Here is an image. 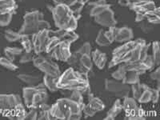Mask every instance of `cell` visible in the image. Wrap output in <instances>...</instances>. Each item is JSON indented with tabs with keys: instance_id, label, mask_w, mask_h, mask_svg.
<instances>
[{
	"instance_id": "cell-1",
	"label": "cell",
	"mask_w": 160,
	"mask_h": 120,
	"mask_svg": "<svg viewBox=\"0 0 160 120\" xmlns=\"http://www.w3.org/2000/svg\"><path fill=\"white\" fill-rule=\"evenodd\" d=\"M57 88L58 91H79L83 95L91 92L88 75L80 73L71 67L61 73L58 78Z\"/></svg>"
},
{
	"instance_id": "cell-2",
	"label": "cell",
	"mask_w": 160,
	"mask_h": 120,
	"mask_svg": "<svg viewBox=\"0 0 160 120\" xmlns=\"http://www.w3.org/2000/svg\"><path fill=\"white\" fill-rule=\"evenodd\" d=\"M146 41L142 38H137L124 42L122 45L114 49L112 58L108 64V68L111 69L115 66L128 62H134L140 58L142 48L146 45Z\"/></svg>"
},
{
	"instance_id": "cell-3",
	"label": "cell",
	"mask_w": 160,
	"mask_h": 120,
	"mask_svg": "<svg viewBox=\"0 0 160 120\" xmlns=\"http://www.w3.org/2000/svg\"><path fill=\"white\" fill-rule=\"evenodd\" d=\"M83 107L70 96H64L51 105V116L53 119L78 120L82 117Z\"/></svg>"
},
{
	"instance_id": "cell-4",
	"label": "cell",
	"mask_w": 160,
	"mask_h": 120,
	"mask_svg": "<svg viewBox=\"0 0 160 120\" xmlns=\"http://www.w3.org/2000/svg\"><path fill=\"white\" fill-rule=\"evenodd\" d=\"M0 114L11 119H25L27 111L22 98L16 94H1Z\"/></svg>"
},
{
	"instance_id": "cell-5",
	"label": "cell",
	"mask_w": 160,
	"mask_h": 120,
	"mask_svg": "<svg viewBox=\"0 0 160 120\" xmlns=\"http://www.w3.org/2000/svg\"><path fill=\"white\" fill-rule=\"evenodd\" d=\"M52 15L53 19L58 29L75 31L78 28V20L71 8L67 4L60 3L48 6Z\"/></svg>"
},
{
	"instance_id": "cell-6",
	"label": "cell",
	"mask_w": 160,
	"mask_h": 120,
	"mask_svg": "<svg viewBox=\"0 0 160 120\" xmlns=\"http://www.w3.org/2000/svg\"><path fill=\"white\" fill-rule=\"evenodd\" d=\"M89 14L96 23L104 28H111L117 24L115 13L107 0H96L88 4Z\"/></svg>"
},
{
	"instance_id": "cell-7",
	"label": "cell",
	"mask_w": 160,
	"mask_h": 120,
	"mask_svg": "<svg viewBox=\"0 0 160 120\" xmlns=\"http://www.w3.org/2000/svg\"><path fill=\"white\" fill-rule=\"evenodd\" d=\"M91 51L92 48L91 43L85 42L78 50L71 52V56L66 62L80 73L88 75L92 71L94 65L91 56Z\"/></svg>"
},
{
	"instance_id": "cell-8",
	"label": "cell",
	"mask_w": 160,
	"mask_h": 120,
	"mask_svg": "<svg viewBox=\"0 0 160 120\" xmlns=\"http://www.w3.org/2000/svg\"><path fill=\"white\" fill-rule=\"evenodd\" d=\"M48 90L42 82L36 86H27L22 88V101L28 109H38L43 104L48 103Z\"/></svg>"
},
{
	"instance_id": "cell-9",
	"label": "cell",
	"mask_w": 160,
	"mask_h": 120,
	"mask_svg": "<svg viewBox=\"0 0 160 120\" xmlns=\"http://www.w3.org/2000/svg\"><path fill=\"white\" fill-rule=\"evenodd\" d=\"M45 29H51V24L44 19L43 13L40 11H32L24 15L23 23L18 33L30 36Z\"/></svg>"
},
{
	"instance_id": "cell-10",
	"label": "cell",
	"mask_w": 160,
	"mask_h": 120,
	"mask_svg": "<svg viewBox=\"0 0 160 120\" xmlns=\"http://www.w3.org/2000/svg\"><path fill=\"white\" fill-rule=\"evenodd\" d=\"M71 45L68 41H63L51 36L45 51V55L55 61L67 62L71 55Z\"/></svg>"
},
{
	"instance_id": "cell-11",
	"label": "cell",
	"mask_w": 160,
	"mask_h": 120,
	"mask_svg": "<svg viewBox=\"0 0 160 120\" xmlns=\"http://www.w3.org/2000/svg\"><path fill=\"white\" fill-rule=\"evenodd\" d=\"M131 92L138 103H148L151 102L158 103V102L159 89H153L149 86L141 83V82L131 85Z\"/></svg>"
},
{
	"instance_id": "cell-12",
	"label": "cell",
	"mask_w": 160,
	"mask_h": 120,
	"mask_svg": "<svg viewBox=\"0 0 160 120\" xmlns=\"http://www.w3.org/2000/svg\"><path fill=\"white\" fill-rule=\"evenodd\" d=\"M32 62L37 69L39 70L43 75L58 78L62 73L60 71L59 66L55 60L49 58L46 55H35Z\"/></svg>"
},
{
	"instance_id": "cell-13",
	"label": "cell",
	"mask_w": 160,
	"mask_h": 120,
	"mask_svg": "<svg viewBox=\"0 0 160 120\" xmlns=\"http://www.w3.org/2000/svg\"><path fill=\"white\" fill-rule=\"evenodd\" d=\"M122 110L125 112V119L142 120L146 118V112L138 105V102L133 97L123 98L122 102Z\"/></svg>"
},
{
	"instance_id": "cell-14",
	"label": "cell",
	"mask_w": 160,
	"mask_h": 120,
	"mask_svg": "<svg viewBox=\"0 0 160 120\" xmlns=\"http://www.w3.org/2000/svg\"><path fill=\"white\" fill-rule=\"evenodd\" d=\"M105 90L118 98H123L129 96L131 93V86L115 78H106L104 82Z\"/></svg>"
},
{
	"instance_id": "cell-15",
	"label": "cell",
	"mask_w": 160,
	"mask_h": 120,
	"mask_svg": "<svg viewBox=\"0 0 160 120\" xmlns=\"http://www.w3.org/2000/svg\"><path fill=\"white\" fill-rule=\"evenodd\" d=\"M135 13V22H140L145 20V17L157 8L155 2L152 0L140 1V2H131L129 8Z\"/></svg>"
},
{
	"instance_id": "cell-16",
	"label": "cell",
	"mask_w": 160,
	"mask_h": 120,
	"mask_svg": "<svg viewBox=\"0 0 160 120\" xmlns=\"http://www.w3.org/2000/svg\"><path fill=\"white\" fill-rule=\"evenodd\" d=\"M88 104H84L82 108V115L86 118L95 116V114L105 109V104L98 97H95L92 93L88 94Z\"/></svg>"
},
{
	"instance_id": "cell-17",
	"label": "cell",
	"mask_w": 160,
	"mask_h": 120,
	"mask_svg": "<svg viewBox=\"0 0 160 120\" xmlns=\"http://www.w3.org/2000/svg\"><path fill=\"white\" fill-rule=\"evenodd\" d=\"M51 29L42 30L34 34L31 38V42L33 45V51L35 55H40L45 52L47 46L49 42L51 35H50Z\"/></svg>"
},
{
	"instance_id": "cell-18",
	"label": "cell",
	"mask_w": 160,
	"mask_h": 120,
	"mask_svg": "<svg viewBox=\"0 0 160 120\" xmlns=\"http://www.w3.org/2000/svg\"><path fill=\"white\" fill-rule=\"evenodd\" d=\"M114 42L124 43L133 39L134 34L133 31L130 28H117L116 26L111 27L108 29Z\"/></svg>"
},
{
	"instance_id": "cell-19",
	"label": "cell",
	"mask_w": 160,
	"mask_h": 120,
	"mask_svg": "<svg viewBox=\"0 0 160 120\" xmlns=\"http://www.w3.org/2000/svg\"><path fill=\"white\" fill-rule=\"evenodd\" d=\"M51 36L56 37L57 38L63 41H68L72 44L78 39V35L75 32V31H68V30L58 29L56 31H50Z\"/></svg>"
},
{
	"instance_id": "cell-20",
	"label": "cell",
	"mask_w": 160,
	"mask_h": 120,
	"mask_svg": "<svg viewBox=\"0 0 160 120\" xmlns=\"http://www.w3.org/2000/svg\"><path fill=\"white\" fill-rule=\"evenodd\" d=\"M17 78L20 81L24 82L28 87H33V86H36L42 82L43 75H40V74H35V73H33V74L22 73V74H18L17 75Z\"/></svg>"
},
{
	"instance_id": "cell-21",
	"label": "cell",
	"mask_w": 160,
	"mask_h": 120,
	"mask_svg": "<svg viewBox=\"0 0 160 120\" xmlns=\"http://www.w3.org/2000/svg\"><path fill=\"white\" fill-rule=\"evenodd\" d=\"M91 56L93 64H95L98 69L102 70L105 68L106 64L108 62V56L106 55V53L102 52L100 50L96 49L95 51H91Z\"/></svg>"
},
{
	"instance_id": "cell-22",
	"label": "cell",
	"mask_w": 160,
	"mask_h": 120,
	"mask_svg": "<svg viewBox=\"0 0 160 120\" xmlns=\"http://www.w3.org/2000/svg\"><path fill=\"white\" fill-rule=\"evenodd\" d=\"M17 8L16 0H0V15H15Z\"/></svg>"
},
{
	"instance_id": "cell-23",
	"label": "cell",
	"mask_w": 160,
	"mask_h": 120,
	"mask_svg": "<svg viewBox=\"0 0 160 120\" xmlns=\"http://www.w3.org/2000/svg\"><path fill=\"white\" fill-rule=\"evenodd\" d=\"M122 111H123L122 102H121L120 98H117L115 102L113 103L111 109L107 112L104 120H114L120 113H122Z\"/></svg>"
},
{
	"instance_id": "cell-24",
	"label": "cell",
	"mask_w": 160,
	"mask_h": 120,
	"mask_svg": "<svg viewBox=\"0 0 160 120\" xmlns=\"http://www.w3.org/2000/svg\"><path fill=\"white\" fill-rule=\"evenodd\" d=\"M57 82H58V78H54V77L43 75L42 82L45 85L46 88L51 92L53 93L58 91V88H57Z\"/></svg>"
},
{
	"instance_id": "cell-25",
	"label": "cell",
	"mask_w": 160,
	"mask_h": 120,
	"mask_svg": "<svg viewBox=\"0 0 160 120\" xmlns=\"http://www.w3.org/2000/svg\"><path fill=\"white\" fill-rule=\"evenodd\" d=\"M51 106L48 103L43 104L38 109V119L39 120H50L53 119L51 113Z\"/></svg>"
},
{
	"instance_id": "cell-26",
	"label": "cell",
	"mask_w": 160,
	"mask_h": 120,
	"mask_svg": "<svg viewBox=\"0 0 160 120\" xmlns=\"http://www.w3.org/2000/svg\"><path fill=\"white\" fill-rule=\"evenodd\" d=\"M22 48H6L4 49V55L6 58H9L11 61H15V58L22 54Z\"/></svg>"
},
{
	"instance_id": "cell-27",
	"label": "cell",
	"mask_w": 160,
	"mask_h": 120,
	"mask_svg": "<svg viewBox=\"0 0 160 120\" xmlns=\"http://www.w3.org/2000/svg\"><path fill=\"white\" fill-rule=\"evenodd\" d=\"M95 42L99 47H108L111 44H112V42L110 41V39L106 35V32L104 30H100L98 31L96 38H95Z\"/></svg>"
},
{
	"instance_id": "cell-28",
	"label": "cell",
	"mask_w": 160,
	"mask_h": 120,
	"mask_svg": "<svg viewBox=\"0 0 160 120\" xmlns=\"http://www.w3.org/2000/svg\"><path fill=\"white\" fill-rule=\"evenodd\" d=\"M19 42L22 45V48L23 51L25 52H32L33 51V45L31 42V38H30L29 35H21L19 38Z\"/></svg>"
},
{
	"instance_id": "cell-29",
	"label": "cell",
	"mask_w": 160,
	"mask_h": 120,
	"mask_svg": "<svg viewBox=\"0 0 160 120\" xmlns=\"http://www.w3.org/2000/svg\"><path fill=\"white\" fill-rule=\"evenodd\" d=\"M151 48H152V57L155 66L158 67L160 64V49H159V42L158 41H155L151 44Z\"/></svg>"
},
{
	"instance_id": "cell-30",
	"label": "cell",
	"mask_w": 160,
	"mask_h": 120,
	"mask_svg": "<svg viewBox=\"0 0 160 120\" xmlns=\"http://www.w3.org/2000/svg\"><path fill=\"white\" fill-rule=\"evenodd\" d=\"M0 66L10 71H15L18 68V66L14 63V61L6 57H0Z\"/></svg>"
},
{
	"instance_id": "cell-31",
	"label": "cell",
	"mask_w": 160,
	"mask_h": 120,
	"mask_svg": "<svg viewBox=\"0 0 160 120\" xmlns=\"http://www.w3.org/2000/svg\"><path fill=\"white\" fill-rule=\"evenodd\" d=\"M21 37V34H19L16 31H14L12 30H7L4 32V38L7 41L10 42H16V41H18Z\"/></svg>"
},
{
	"instance_id": "cell-32",
	"label": "cell",
	"mask_w": 160,
	"mask_h": 120,
	"mask_svg": "<svg viewBox=\"0 0 160 120\" xmlns=\"http://www.w3.org/2000/svg\"><path fill=\"white\" fill-rule=\"evenodd\" d=\"M35 54L33 52H25L22 53L20 57L19 62L20 63H28V62L33 61L34 58H35Z\"/></svg>"
},
{
	"instance_id": "cell-33",
	"label": "cell",
	"mask_w": 160,
	"mask_h": 120,
	"mask_svg": "<svg viewBox=\"0 0 160 120\" xmlns=\"http://www.w3.org/2000/svg\"><path fill=\"white\" fill-rule=\"evenodd\" d=\"M139 23V28H141V30H142L144 33L151 32V31L154 29V27H155V25H153V24L148 22L147 20H143L142 22H140Z\"/></svg>"
},
{
	"instance_id": "cell-34",
	"label": "cell",
	"mask_w": 160,
	"mask_h": 120,
	"mask_svg": "<svg viewBox=\"0 0 160 120\" xmlns=\"http://www.w3.org/2000/svg\"><path fill=\"white\" fill-rule=\"evenodd\" d=\"M13 15H0V26L6 27L10 24L12 19Z\"/></svg>"
},
{
	"instance_id": "cell-35",
	"label": "cell",
	"mask_w": 160,
	"mask_h": 120,
	"mask_svg": "<svg viewBox=\"0 0 160 120\" xmlns=\"http://www.w3.org/2000/svg\"><path fill=\"white\" fill-rule=\"evenodd\" d=\"M150 78L154 81H157L158 82V88L159 89V82H160V68L157 67L156 69L150 74Z\"/></svg>"
},
{
	"instance_id": "cell-36",
	"label": "cell",
	"mask_w": 160,
	"mask_h": 120,
	"mask_svg": "<svg viewBox=\"0 0 160 120\" xmlns=\"http://www.w3.org/2000/svg\"><path fill=\"white\" fill-rule=\"evenodd\" d=\"M38 109H30L29 111H27V114H26V116H25V119H31V120L38 119Z\"/></svg>"
},
{
	"instance_id": "cell-37",
	"label": "cell",
	"mask_w": 160,
	"mask_h": 120,
	"mask_svg": "<svg viewBox=\"0 0 160 120\" xmlns=\"http://www.w3.org/2000/svg\"><path fill=\"white\" fill-rule=\"evenodd\" d=\"M52 1L55 2V4H67V5L69 6L70 8H72V7H74V6L76 4L78 0H52Z\"/></svg>"
},
{
	"instance_id": "cell-38",
	"label": "cell",
	"mask_w": 160,
	"mask_h": 120,
	"mask_svg": "<svg viewBox=\"0 0 160 120\" xmlns=\"http://www.w3.org/2000/svg\"><path fill=\"white\" fill-rule=\"evenodd\" d=\"M130 3L131 2L128 0H118V4L122 8H129Z\"/></svg>"
},
{
	"instance_id": "cell-39",
	"label": "cell",
	"mask_w": 160,
	"mask_h": 120,
	"mask_svg": "<svg viewBox=\"0 0 160 120\" xmlns=\"http://www.w3.org/2000/svg\"><path fill=\"white\" fill-rule=\"evenodd\" d=\"M130 2H140V1H148V0H128Z\"/></svg>"
}]
</instances>
